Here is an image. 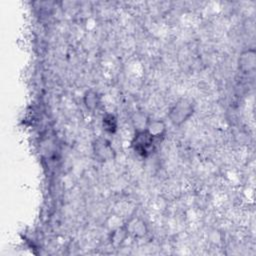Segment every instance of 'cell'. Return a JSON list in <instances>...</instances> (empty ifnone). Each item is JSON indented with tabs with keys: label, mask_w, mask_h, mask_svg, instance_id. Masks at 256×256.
Masks as SVG:
<instances>
[{
	"label": "cell",
	"mask_w": 256,
	"mask_h": 256,
	"mask_svg": "<svg viewBox=\"0 0 256 256\" xmlns=\"http://www.w3.org/2000/svg\"><path fill=\"white\" fill-rule=\"evenodd\" d=\"M238 68L244 74L252 73L256 68V52L254 49H247L238 57Z\"/></svg>",
	"instance_id": "obj_5"
},
{
	"label": "cell",
	"mask_w": 256,
	"mask_h": 256,
	"mask_svg": "<svg viewBox=\"0 0 256 256\" xmlns=\"http://www.w3.org/2000/svg\"><path fill=\"white\" fill-rule=\"evenodd\" d=\"M149 120V117L143 112H135L131 117V121L135 128V131L145 130Z\"/></svg>",
	"instance_id": "obj_8"
},
{
	"label": "cell",
	"mask_w": 256,
	"mask_h": 256,
	"mask_svg": "<svg viewBox=\"0 0 256 256\" xmlns=\"http://www.w3.org/2000/svg\"><path fill=\"white\" fill-rule=\"evenodd\" d=\"M102 126H103V129L110 133V134H113L116 132L117 130V119L116 117L113 115V114H110V113H107L103 116V119H102Z\"/></svg>",
	"instance_id": "obj_9"
},
{
	"label": "cell",
	"mask_w": 256,
	"mask_h": 256,
	"mask_svg": "<svg viewBox=\"0 0 256 256\" xmlns=\"http://www.w3.org/2000/svg\"><path fill=\"white\" fill-rule=\"evenodd\" d=\"M93 152L95 157L102 162L111 160L115 156L114 149L110 142L104 138H98L93 144Z\"/></svg>",
	"instance_id": "obj_3"
},
{
	"label": "cell",
	"mask_w": 256,
	"mask_h": 256,
	"mask_svg": "<svg viewBox=\"0 0 256 256\" xmlns=\"http://www.w3.org/2000/svg\"><path fill=\"white\" fill-rule=\"evenodd\" d=\"M128 237V234L124 228V226H119L117 227L116 229H114L111 233V237H110V240H111V244L114 245V246H119L126 238Z\"/></svg>",
	"instance_id": "obj_10"
},
{
	"label": "cell",
	"mask_w": 256,
	"mask_h": 256,
	"mask_svg": "<svg viewBox=\"0 0 256 256\" xmlns=\"http://www.w3.org/2000/svg\"><path fill=\"white\" fill-rule=\"evenodd\" d=\"M155 138L145 129L140 131H135L134 137L132 139L133 150L141 157H148L154 150Z\"/></svg>",
	"instance_id": "obj_2"
},
{
	"label": "cell",
	"mask_w": 256,
	"mask_h": 256,
	"mask_svg": "<svg viewBox=\"0 0 256 256\" xmlns=\"http://www.w3.org/2000/svg\"><path fill=\"white\" fill-rule=\"evenodd\" d=\"M146 130L155 138V140L163 138L166 134V124L159 119H154V120H149Z\"/></svg>",
	"instance_id": "obj_6"
},
{
	"label": "cell",
	"mask_w": 256,
	"mask_h": 256,
	"mask_svg": "<svg viewBox=\"0 0 256 256\" xmlns=\"http://www.w3.org/2000/svg\"><path fill=\"white\" fill-rule=\"evenodd\" d=\"M128 236L134 238H142L148 232V227L143 219L139 217L130 218L125 224H123Z\"/></svg>",
	"instance_id": "obj_4"
},
{
	"label": "cell",
	"mask_w": 256,
	"mask_h": 256,
	"mask_svg": "<svg viewBox=\"0 0 256 256\" xmlns=\"http://www.w3.org/2000/svg\"><path fill=\"white\" fill-rule=\"evenodd\" d=\"M83 101H84V104H85V106L88 110L94 111L100 103V97L98 96V93L96 91L88 90L84 94Z\"/></svg>",
	"instance_id": "obj_7"
},
{
	"label": "cell",
	"mask_w": 256,
	"mask_h": 256,
	"mask_svg": "<svg viewBox=\"0 0 256 256\" xmlns=\"http://www.w3.org/2000/svg\"><path fill=\"white\" fill-rule=\"evenodd\" d=\"M193 103L186 98H180L169 109L168 118L174 126H181L193 115Z\"/></svg>",
	"instance_id": "obj_1"
}]
</instances>
